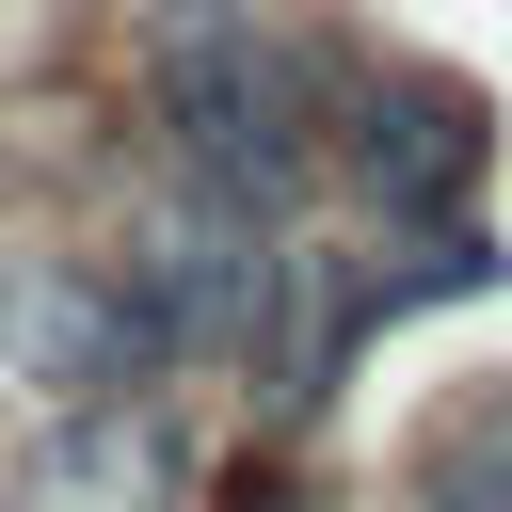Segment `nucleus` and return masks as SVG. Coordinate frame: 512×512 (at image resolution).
Wrapping results in <instances>:
<instances>
[{"instance_id": "obj_4", "label": "nucleus", "mask_w": 512, "mask_h": 512, "mask_svg": "<svg viewBox=\"0 0 512 512\" xmlns=\"http://www.w3.org/2000/svg\"><path fill=\"white\" fill-rule=\"evenodd\" d=\"M480 160H496V128H480L464 80H432V64H384V80H368V112H352V192H368L384 224H464Z\"/></svg>"}, {"instance_id": "obj_1", "label": "nucleus", "mask_w": 512, "mask_h": 512, "mask_svg": "<svg viewBox=\"0 0 512 512\" xmlns=\"http://www.w3.org/2000/svg\"><path fill=\"white\" fill-rule=\"evenodd\" d=\"M160 128H176V192L272 224V208L304 192V160H320L304 48H288L256 0H176V16H160Z\"/></svg>"}, {"instance_id": "obj_2", "label": "nucleus", "mask_w": 512, "mask_h": 512, "mask_svg": "<svg viewBox=\"0 0 512 512\" xmlns=\"http://www.w3.org/2000/svg\"><path fill=\"white\" fill-rule=\"evenodd\" d=\"M0 368L48 384L64 416H96V400H144L176 352L128 304V272H96V256H0Z\"/></svg>"}, {"instance_id": "obj_6", "label": "nucleus", "mask_w": 512, "mask_h": 512, "mask_svg": "<svg viewBox=\"0 0 512 512\" xmlns=\"http://www.w3.org/2000/svg\"><path fill=\"white\" fill-rule=\"evenodd\" d=\"M416 512H512V384H480V400L416 448Z\"/></svg>"}, {"instance_id": "obj_3", "label": "nucleus", "mask_w": 512, "mask_h": 512, "mask_svg": "<svg viewBox=\"0 0 512 512\" xmlns=\"http://www.w3.org/2000/svg\"><path fill=\"white\" fill-rule=\"evenodd\" d=\"M272 224L256 208H208V192H176L160 224H144V256H128V304L160 320V352H256V320H272Z\"/></svg>"}, {"instance_id": "obj_5", "label": "nucleus", "mask_w": 512, "mask_h": 512, "mask_svg": "<svg viewBox=\"0 0 512 512\" xmlns=\"http://www.w3.org/2000/svg\"><path fill=\"white\" fill-rule=\"evenodd\" d=\"M160 496H176V432H160L144 400L64 416V448H48V512H160Z\"/></svg>"}]
</instances>
